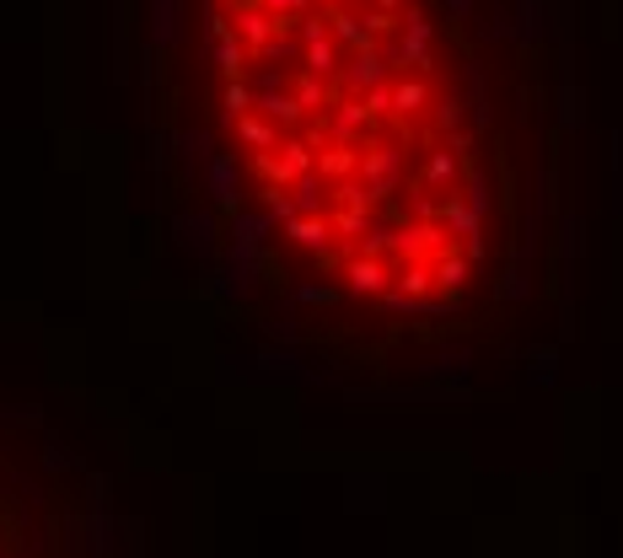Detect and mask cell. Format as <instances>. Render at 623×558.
<instances>
[{
    "mask_svg": "<svg viewBox=\"0 0 623 558\" xmlns=\"http://www.w3.org/2000/svg\"><path fill=\"white\" fill-rule=\"evenodd\" d=\"M0 558H11V554H5V543H0Z\"/></svg>",
    "mask_w": 623,
    "mask_h": 558,
    "instance_id": "obj_2",
    "label": "cell"
},
{
    "mask_svg": "<svg viewBox=\"0 0 623 558\" xmlns=\"http://www.w3.org/2000/svg\"><path fill=\"white\" fill-rule=\"evenodd\" d=\"M178 151L274 317L350 366L505 349L560 231L532 0H173Z\"/></svg>",
    "mask_w": 623,
    "mask_h": 558,
    "instance_id": "obj_1",
    "label": "cell"
}]
</instances>
